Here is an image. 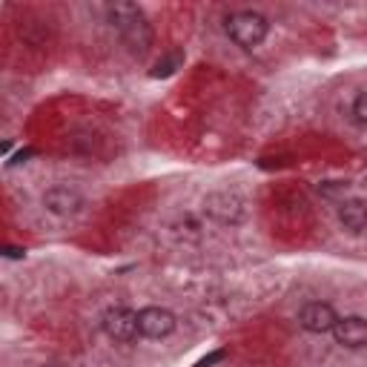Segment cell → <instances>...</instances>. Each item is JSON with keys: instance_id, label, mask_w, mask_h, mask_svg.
Segmentation results:
<instances>
[{"instance_id": "ba28073f", "label": "cell", "mask_w": 367, "mask_h": 367, "mask_svg": "<svg viewBox=\"0 0 367 367\" xmlns=\"http://www.w3.org/2000/svg\"><path fill=\"white\" fill-rule=\"evenodd\" d=\"M338 221L345 224L348 233L361 235L364 227H367V207H364V201H361V198L341 201V207H338Z\"/></svg>"}, {"instance_id": "4fadbf2b", "label": "cell", "mask_w": 367, "mask_h": 367, "mask_svg": "<svg viewBox=\"0 0 367 367\" xmlns=\"http://www.w3.org/2000/svg\"><path fill=\"white\" fill-rule=\"evenodd\" d=\"M40 367H63V364H40Z\"/></svg>"}, {"instance_id": "30bf717a", "label": "cell", "mask_w": 367, "mask_h": 367, "mask_svg": "<svg viewBox=\"0 0 367 367\" xmlns=\"http://www.w3.org/2000/svg\"><path fill=\"white\" fill-rule=\"evenodd\" d=\"M353 124L356 127H367V92H359L353 101Z\"/></svg>"}, {"instance_id": "6da1fadb", "label": "cell", "mask_w": 367, "mask_h": 367, "mask_svg": "<svg viewBox=\"0 0 367 367\" xmlns=\"http://www.w3.org/2000/svg\"><path fill=\"white\" fill-rule=\"evenodd\" d=\"M109 20L112 26L118 29L120 40H124V46L130 49L132 55H146L153 46V26L150 20H146L143 9L130 3V0H120V3H112L109 6Z\"/></svg>"}, {"instance_id": "7a4b0ae2", "label": "cell", "mask_w": 367, "mask_h": 367, "mask_svg": "<svg viewBox=\"0 0 367 367\" xmlns=\"http://www.w3.org/2000/svg\"><path fill=\"white\" fill-rule=\"evenodd\" d=\"M227 35L235 46L241 49H256L264 43L267 32H270V23H267L264 15L258 12H250V9H244V12H233L227 17Z\"/></svg>"}, {"instance_id": "8fae6325", "label": "cell", "mask_w": 367, "mask_h": 367, "mask_svg": "<svg viewBox=\"0 0 367 367\" xmlns=\"http://www.w3.org/2000/svg\"><path fill=\"white\" fill-rule=\"evenodd\" d=\"M227 359V350H215V353H210L207 359H201L198 364H195V367H210V364H215V361H224Z\"/></svg>"}, {"instance_id": "277c9868", "label": "cell", "mask_w": 367, "mask_h": 367, "mask_svg": "<svg viewBox=\"0 0 367 367\" xmlns=\"http://www.w3.org/2000/svg\"><path fill=\"white\" fill-rule=\"evenodd\" d=\"M138 319V336L143 338H166L175 330V315L166 307H143L141 313H135Z\"/></svg>"}, {"instance_id": "7c38bea8", "label": "cell", "mask_w": 367, "mask_h": 367, "mask_svg": "<svg viewBox=\"0 0 367 367\" xmlns=\"http://www.w3.org/2000/svg\"><path fill=\"white\" fill-rule=\"evenodd\" d=\"M0 256H12V258H20L23 250L20 247H0Z\"/></svg>"}, {"instance_id": "3957f363", "label": "cell", "mask_w": 367, "mask_h": 367, "mask_svg": "<svg viewBox=\"0 0 367 367\" xmlns=\"http://www.w3.org/2000/svg\"><path fill=\"white\" fill-rule=\"evenodd\" d=\"M101 327L104 333L112 338V341H135L138 336V319H135V310L118 304V307H109L101 319Z\"/></svg>"}, {"instance_id": "8992f818", "label": "cell", "mask_w": 367, "mask_h": 367, "mask_svg": "<svg viewBox=\"0 0 367 367\" xmlns=\"http://www.w3.org/2000/svg\"><path fill=\"white\" fill-rule=\"evenodd\" d=\"M333 338L338 341L341 348H350V350H359L367 345V322L361 315H348V319H338L333 325Z\"/></svg>"}, {"instance_id": "5b68a950", "label": "cell", "mask_w": 367, "mask_h": 367, "mask_svg": "<svg viewBox=\"0 0 367 367\" xmlns=\"http://www.w3.org/2000/svg\"><path fill=\"white\" fill-rule=\"evenodd\" d=\"M338 322V315L330 304L325 302H310L299 310V325L307 330V333H330L333 325Z\"/></svg>"}, {"instance_id": "9c48e42d", "label": "cell", "mask_w": 367, "mask_h": 367, "mask_svg": "<svg viewBox=\"0 0 367 367\" xmlns=\"http://www.w3.org/2000/svg\"><path fill=\"white\" fill-rule=\"evenodd\" d=\"M178 63H181V52H173V55H169L166 61H158V63H155V69H153V78H166V75H173Z\"/></svg>"}, {"instance_id": "52a82bcc", "label": "cell", "mask_w": 367, "mask_h": 367, "mask_svg": "<svg viewBox=\"0 0 367 367\" xmlns=\"http://www.w3.org/2000/svg\"><path fill=\"white\" fill-rule=\"evenodd\" d=\"M43 204H46L49 212H55V215H75L84 207V195L78 189H72V187H52L43 195Z\"/></svg>"}]
</instances>
